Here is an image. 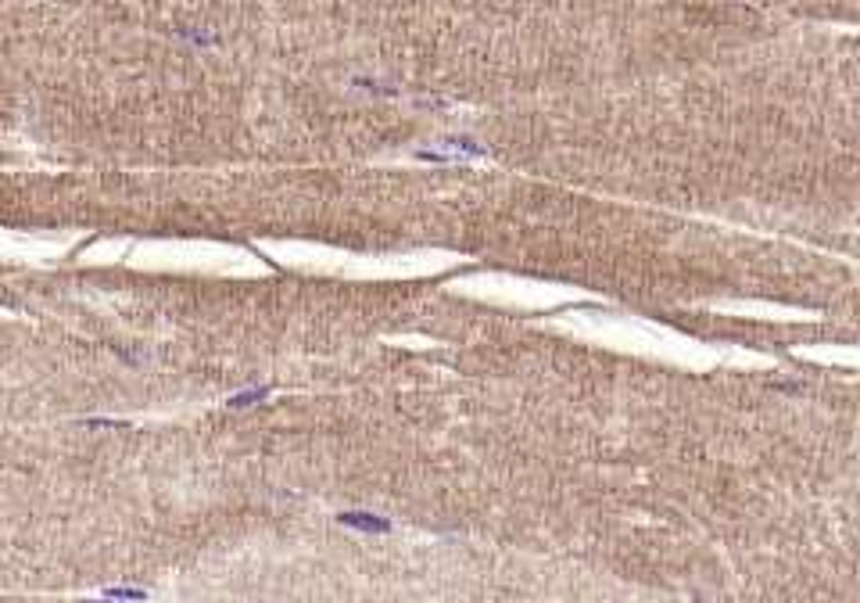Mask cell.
<instances>
[{
	"label": "cell",
	"mask_w": 860,
	"mask_h": 603,
	"mask_svg": "<svg viewBox=\"0 0 860 603\" xmlns=\"http://www.w3.org/2000/svg\"><path fill=\"white\" fill-rule=\"evenodd\" d=\"M337 521L348 524V528H362V532H391V521L373 517V514H341Z\"/></svg>",
	"instance_id": "1"
},
{
	"label": "cell",
	"mask_w": 860,
	"mask_h": 603,
	"mask_svg": "<svg viewBox=\"0 0 860 603\" xmlns=\"http://www.w3.org/2000/svg\"><path fill=\"white\" fill-rule=\"evenodd\" d=\"M269 391L265 388H255V391H248V395H237V399H230V406H251V402H258V399H265Z\"/></svg>",
	"instance_id": "2"
}]
</instances>
